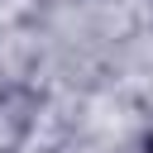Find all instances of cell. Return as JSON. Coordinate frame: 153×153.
Wrapping results in <instances>:
<instances>
[{"mask_svg": "<svg viewBox=\"0 0 153 153\" xmlns=\"http://www.w3.org/2000/svg\"><path fill=\"white\" fill-rule=\"evenodd\" d=\"M148 153H153V148H148Z\"/></svg>", "mask_w": 153, "mask_h": 153, "instance_id": "obj_1", "label": "cell"}]
</instances>
